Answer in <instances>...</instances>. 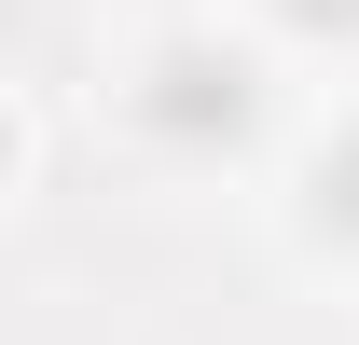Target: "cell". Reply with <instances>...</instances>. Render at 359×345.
Instances as JSON below:
<instances>
[{"label": "cell", "mask_w": 359, "mask_h": 345, "mask_svg": "<svg viewBox=\"0 0 359 345\" xmlns=\"http://www.w3.org/2000/svg\"><path fill=\"white\" fill-rule=\"evenodd\" d=\"M318 235H332V249H359V125L318 152Z\"/></svg>", "instance_id": "7a4b0ae2"}, {"label": "cell", "mask_w": 359, "mask_h": 345, "mask_svg": "<svg viewBox=\"0 0 359 345\" xmlns=\"http://www.w3.org/2000/svg\"><path fill=\"white\" fill-rule=\"evenodd\" d=\"M0 166H14V125H0Z\"/></svg>", "instance_id": "3957f363"}, {"label": "cell", "mask_w": 359, "mask_h": 345, "mask_svg": "<svg viewBox=\"0 0 359 345\" xmlns=\"http://www.w3.org/2000/svg\"><path fill=\"white\" fill-rule=\"evenodd\" d=\"M138 125L166 138V152H235V138L263 125V69L235 42H166L138 69Z\"/></svg>", "instance_id": "6da1fadb"}]
</instances>
